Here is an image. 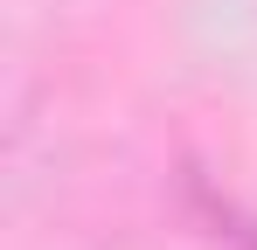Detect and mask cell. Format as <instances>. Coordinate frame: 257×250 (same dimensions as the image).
<instances>
[{
	"mask_svg": "<svg viewBox=\"0 0 257 250\" xmlns=\"http://www.w3.org/2000/svg\"><path fill=\"white\" fill-rule=\"evenodd\" d=\"M195 202H202V215H209V222H215V229H222V236H229L236 250H257V222H243V215L222 202V195H209V188L195 181Z\"/></svg>",
	"mask_w": 257,
	"mask_h": 250,
	"instance_id": "cell-1",
	"label": "cell"
}]
</instances>
